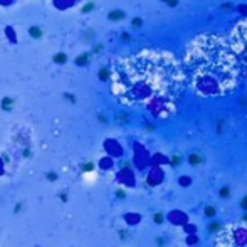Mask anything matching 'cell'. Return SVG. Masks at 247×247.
<instances>
[{
    "label": "cell",
    "instance_id": "obj_8",
    "mask_svg": "<svg viewBox=\"0 0 247 247\" xmlns=\"http://www.w3.org/2000/svg\"><path fill=\"white\" fill-rule=\"evenodd\" d=\"M242 209H247V195L242 198Z\"/></svg>",
    "mask_w": 247,
    "mask_h": 247
},
{
    "label": "cell",
    "instance_id": "obj_10",
    "mask_svg": "<svg viewBox=\"0 0 247 247\" xmlns=\"http://www.w3.org/2000/svg\"><path fill=\"white\" fill-rule=\"evenodd\" d=\"M91 8H93V5H91V3H89V5H87V7H84V12H89V10H91Z\"/></svg>",
    "mask_w": 247,
    "mask_h": 247
},
{
    "label": "cell",
    "instance_id": "obj_3",
    "mask_svg": "<svg viewBox=\"0 0 247 247\" xmlns=\"http://www.w3.org/2000/svg\"><path fill=\"white\" fill-rule=\"evenodd\" d=\"M215 247H247V227L244 224L224 227L215 239Z\"/></svg>",
    "mask_w": 247,
    "mask_h": 247
},
{
    "label": "cell",
    "instance_id": "obj_1",
    "mask_svg": "<svg viewBox=\"0 0 247 247\" xmlns=\"http://www.w3.org/2000/svg\"><path fill=\"white\" fill-rule=\"evenodd\" d=\"M187 74L172 52L145 49L121 57L111 71V91L126 106L150 108L156 116H170L183 96Z\"/></svg>",
    "mask_w": 247,
    "mask_h": 247
},
{
    "label": "cell",
    "instance_id": "obj_7",
    "mask_svg": "<svg viewBox=\"0 0 247 247\" xmlns=\"http://www.w3.org/2000/svg\"><path fill=\"white\" fill-rule=\"evenodd\" d=\"M30 34L34 35V37H39V35H40V30L35 29V27H32V29H30Z\"/></svg>",
    "mask_w": 247,
    "mask_h": 247
},
{
    "label": "cell",
    "instance_id": "obj_6",
    "mask_svg": "<svg viewBox=\"0 0 247 247\" xmlns=\"http://www.w3.org/2000/svg\"><path fill=\"white\" fill-rule=\"evenodd\" d=\"M200 161H202V158H200L198 155H190V163H192V165H198Z\"/></svg>",
    "mask_w": 247,
    "mask_h": 247
},
{
    "label": "cell",
    "instance_id": "obj_9",
    "mask_svg": "<svg viewBox=\"0 0 247 247\" xmlns=\"http://www.w3.org/2000/svg\"><path fill=\"white\" fill-rule=\"evenodd\" d=\"M207 215H213V209H212V207L207 209Z\"/></svg>",
    "mask_w": 247,
    "mask_h": 247
},
{
    "label": "cell",
    "instance_id": "obj_2",
    "mask_svg": "<svg viewBox=\"0 0 247 247\" xmlns=\"http://www.w3.org/2000/svg\"><path fill=\"white\" fill-rule=\"evenodd\" d=\"M185 69L190 86L202 98L229 94L239 79V62L230 44L215 34L192 39L185 49Z\"/></svg>",
    "mask_w": 247,
    "mask_h": 247
},
{
    "label": "cell",
    "instance_id": "obj_4",
    "mask_svg": "<svg viewBox=\"0 0 247 247\" xmlns=\"http://www.w3.org/2000/svg\"><path fill=\"white\" fill-rule=\"evenodd\" d=\"M230 47L237 57V62L247 72V19L240 20L232 34H230Z\"/></svg>",
    "mask_w": 247,
    "mask_h": 247
},
{
    "label": "cell",
    "instance_id": "obj_5",
    "mask_svg": "<svg viewBox=\"0 0 247 247\" xmlns=\"http://www.w3.org/2000/svg\"><path fill=\"white\" fill-rule=\"evenodd\" d=\"M121 17H123V12H119V10H114V12L109 14V19H113V20H118Z\"/></svg>",
    "mask_w": 247,
    "mask_h": 247
}]
</instances>
